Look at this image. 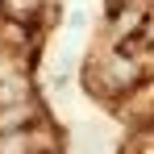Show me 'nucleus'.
I'll return each mask as SVG.
<instances>
[{"mask_svg":"<svg viewBox=\"0 0 154 154\" xmlns=\"http://www.w3.org/2000/svg\"><path fill=\"white\" fill-rule=\"evenodd\" d=\"M96 83H108L112 92H133L137 83H142V67H137V58L125 50H108L100 58V67H96Z\"/></svg>","mask_w":154,"mask_h":154,"instance_id":"obj_1","label":"nucleus"},{"mask_svg":"<svg viewBox=\"0 0 154 154\" xmlns=\"http://www.w3.org/2000/svg\"><path fill=\"white\" fill-rule=\"evenodd\" d=\"M146 46H154V13H146V21H142V33H137Z\"/></svg>","mask_w":154,"mask_h":154,"instance_id":"obj_2","label":"nucleus"}]
</instances>
